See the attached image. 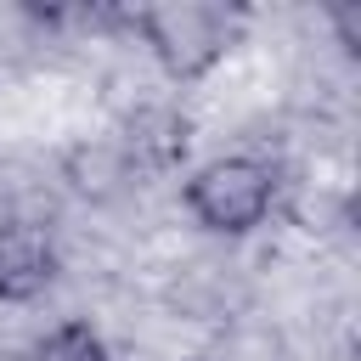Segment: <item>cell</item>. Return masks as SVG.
Returning a JSON list of instances; mask_svg holds the SVG:
<instances>
[{"label": "cell", "mask_w": 361, "mask_h": 361, "mask_svg": "<svg viewBox=\"0 0 361 361\" xmlns=\"http://www.w3.org/2000/svg\"><path fill=\"white\" fill-rule=\"evenodd\" d=\"M192 220L214 237H248L254 226H265L271 203H276V175L259 158H209L203 169H192V180L180 186Z\"/></svg>", "instance_id": "6da1fadb"}, {"label": "cell", "mask_w": 361, "mask_h": 361, "mask_svg": "<svg viewBox=\"0 0 361 361\" xmlns=\"http://www.w3.org/2000/svg\"><path fill=\"white\" fill-rule=\"evenodd\" d=\"M135 28H141V39L152 45V56L164 62L169 79H203L226 56V39H231L226 11L220 6H203V0L141 6L135 11Z\"/></svg>", "instance_id": "7a4b0ae2"}, {"label": "cell", "mask_w": 361, "mask_h": 361, "mask_svg": "<svg viewBox=\"0 0 361 361\" xmlns=\"http://www.w3.org/2000/svg\"><path fill=\"white\" fill-rule=\"evenodd\" d=\"M56 282V243L39 220H0V299L28 305Z\"/></svg>", "instance_id": "3957f363"}, {"label": "cell", "mask_w": 361, "mask_h": 361, "mask_svg": "<svg viewBox=\"0 0 361 361\" xmlns=\"http://www.w3.org/2000/svg\"><path fill=\"white\" fill-rule=\"evenodd\" d=\"M34 361H113V350L102 344V333L90 322H56L34 344Z\"/></svg>", "instance_id": "277c9868"}]
</instances>
